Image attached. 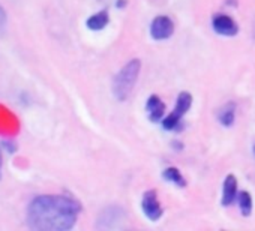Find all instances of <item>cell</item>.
I'll return each mask as SVG.
<instances>
[{
	"instance_id": "7c38bea8",
	"label": "cell",
	"mask_w": 255,
	"mask_h": 231,
	"mask_svg": "<svg viewBox=\"0 0 255 231\" xmlns=\"http://www.w3.org/2000/svg\"><path fill=\"white\" fill-rule=\"evenodd\" d=\"M162 177H164L167 182H171V183H174V185L179 186V188H185V186H186L185 177L182 176V173H180L179 168H176V167H168V168H165V170L162 171Z\"/></svg>"
},
{
	"instance_id": "30bf717a",
	"label": "cell",
	"mask_w": 255,
	"mask_h": 231,
	"mask_svg": "<svg viewBox=\"0 0 255 231\" xmlns=\"http://www.w3.org/2000/svg\"><path fill=\"white\" fill-rule=\"evenodd\" d=\"M236 108H237L236 107V102H228V104H225L219 110V113H218V120L221 122V125H224L227 128L233 126V123L236 120Z\"/></svg>"
},
{
	"instance_id": "8992f818",
	"label": "cell",
	"mask_w": 255,
	"mask_h": 231,
	"mask_svg": "<svg viewBox=\"0 0 255 231\" xmlns=\"http://www.w3.org/2000/svg\"><path fill=\"white\" fill-rule=\"evenodd\" d=\"M174 33V23L170 17L159 15L150 24V36L156 41H165Z\"/></svg>"
},
{
	"instance_id": "5b68a950",
	"label": "cell",
	"mask_w": 255,
	"mask_h": 231,
	"mask_svg": "<svg viewBox=\"0 0 255 231\" xmlns=\"http://www.w3.org/2000/svg\"><path fill=\"white\" fill-rule=\"evenodd\" d=\"M126 215L125 210L116 206L107 207L98 219V227L99 228H117V227H123V221H125Z\"/></svg>"
},
{
	"instance_id": "9a60e30c",
	"label": "cell",
	"mask_w": 255,
	"mask_h": 231,
	"mask_svg": "<svg viewBox=\"0 0 255 231\" xmlns=\"http://www.w3.org/2000/svg\"><path fill=\"white\" fill-rule=\"evenodd\" d=\"M125 2H126V0H117V8L125 6Z\"/></svg>"
},
{
	"instance_id": "52a82bcc",
	"label": "cell",
	"mask_w": 255,
	"mask_h": 231,
	"mask_svg": "<svg viewBox=\"0 0 255 231\" xmlns=\"http://www.w3.org/2000/svg\"><path fill=\"white\" fill-rule=\"evenodd\" d=\"M212 26H213V30L222 36H236L239 32L237 23L231 17L224 15V14L215 15L212 20Z\"/></svg>"
},
{
	"instance_id": "8fae6325",
	"label": "cell",
	"mask_w": 255,
	"mask_h": 231,
	"mask_svg": "<svg viewBox=\"0 0 255 231\" xmlns=\"http://www.w3.org/2000/svg\"><path fill=\"white\" fill-rule=\"evenodd\" d=\"M108 23H110V15H108V12L107 11H99V12H96V14H93L92 17H89L87 18V21H86V26L90 29V30H102V29H105L107 26H108Z\"/></svg>"
},
{
	"instance_id": "4fadbf2b",
	"label": "cell",
	"mask_w": 255,
	"mask_h": 231,
	"mask_svg": "<svg viewBox=\"0 0 255 231\" xmlns=\"http://www.w3.org/2000/svg\"><path fill=\"white\" fill-rule=\"evenodd\" d=\"M252 207H254V203H252L251 194L248 191H242L239 194V209H240L242 215L245 218H249L252 213Z\"/></svg>"
},
{
	"instance_id": "6da1fadb",
	"label": "cell",
	"mask_w": 255,
	"mask_h": 231,
	"mask_svg": "<svg viewBox=\"0 0 255 231\" xmlns=\"http://www.w3.org/2000/svg\"><path fill=\"white\" fill-rule=\"evenodd\" d=\"M81 204L65 195H39L27 209V225L39 231H66L78 219Z\"/></svg>"
},
{
	"instance_id": "5bb4252c",
	"label": "cell",
	"mask_w": 255,
	"mask_h": 231,
	"mask_svg": "<svg viewBox=\"0 0 255 231\" xmlns=\"http://www.w3.org/2000/svg\"><path fill=\"white\" fill-rule=\"evenodd\" d=\"M5 24H6V12L2 6H0V33H2V30L5 29Z\"/></svg>"
},
{
	"instance_id": "7a4b0ae2",
	"label": "cell",
	"mask_w": 255,
	"mask_h": 231,
	"mask_svg": "<svg viewBox=\"0 0 255 231\" xmlns=\"http://www.w3.org/2000/svg\"><path fill=\"white\" fill-rule=\"evenodd\" d=\"M140 69L141 62L138 59H132L116 74L113 80V93L117 101H126L129 98L140 77Z\"/></svg>"
},
{
	"instance_id": "e0dca14e",
	"label": "cell",
	"mask_w": 255,
	"mask_h": 231,
	"mask_svg": "<svg viewBox=\"0 0 255 231\" xmlns=\"http://www.w3.org/2000/svg\"><path fill=\"white\" fill-rule=\"evenodd\" d=\"M254 155H255V146H254Z\"/></svg>"
},
{
	"instance_id": "3957f363",
	"label": "cell",
	"mask_w": 255,
	"mask_h": 231,
	"mask_svg": "<svg viewBox=\"0 0 255 231\" xmlns=\"http://www.w3.org/2000/svg\"><path fill=\"white\" fill-rule=\"evenodd\" d=\"M191 105H192V95L189 92L179 93L173 113L170 116H167V117L162 120V128L165 131H176V129H179L182 117L188 113Z\"/></svg>"
},
{
	"instance_id": "ba28073f",
	"label": "cell",
	"mask_w": 255,
	"mask_h": 231,
	"mask_svg": "<svg viewBox=\"0 0 255 231\" xmlns=\"http://www.w3.org/2000/svg\"><path fill=\"white\" fill-rule=\"evenodd\" d=\"M146 110H147V116H149L150 122L156 123V122H161L164 117L165 104L161 101V98L158 95H152L146 102Z\"/></svg>"
},
{
	"instance_id": "277c9868",
	"label": "cell",
	"mask_w": 255,
	"mask_h": 231,
	"mask_svg": "<svg viewBox=\"0 0 255 231\" xmlns=\"http://www.w3.org/2000/svg\"><path fill=\"white\" fill-rule=\"evenodd\" d=\"M141 210L146 215V218L152 222L159 221L162 216V207L158 200V192L155 189L146 191L141 200Z\"/></svg>"
},
{
	"instance_id": "2e32d148",
	"label": "cell",
	"mask_w": 255,
	"mask_h": 231,
	"mask_svg": "<svg viewBox=\"0 0 255 231\" xmlns=\"http://www.w3.org/2000/svg\"><path fill=\"white\" fill-rule=\"evenodd\" d=\"M0 177H2V152H0Z\"/></svg>"
},
{
	"instance_id": "9c48e42d",
	"label": "cell",
	"mask_w": 255,
	"mask_h": 231,
	"mask_svg": "<svg viewBox=\"0 0 255 231\" xmlns=\"http://www.w3.org/2000/svg\"><path fill=\"white\" fill-rule=\"evenodd\" d=\"M236 197H237V179L234 174H228L224 180L221 204L224 207H228L234 203Z\"/></svg>"
}]
</instances>
